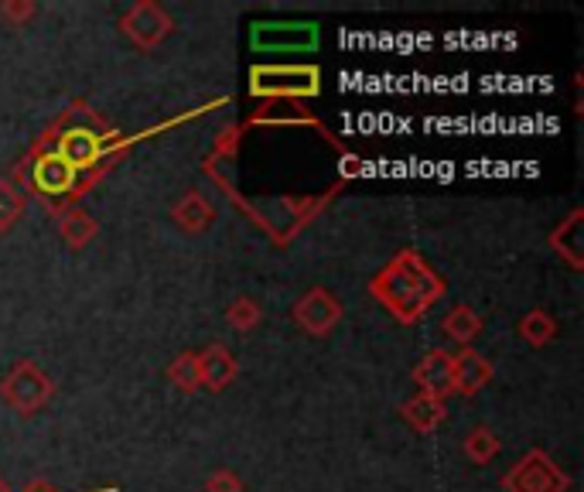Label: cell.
I'll use <instances>...</instances> for the list:
<instances>
[{
    "label": "cell",
    "instance_id": "6da1fadb",
    "mask_svg": "<svg viewBox=\"0 0 584 492\" xmlns=\"http://www.w3.org/2000/svg\"><path fill=\"white\" fill-rule=\"evenodd\" d=\"M441 281L427 267V260L414 250H403L386 271L373 281V294L386 304V311L400 322H417L424 311L441 298Z\"/></svg>",
    "mask_w": 584,
    "mask_h": 492
},
{
    "label": "cell",
    "instance_id": "7a4b0ae2",
    "mask_svg": "<svg viewBox=\"0 0 584 492\" xmlns=\"http://www.w3.org/2000/svg\"><path fill=\"white\" fill-rule=\"evenodd\" d=\"M250 79L253 97H314L322 89V76L311 66H260Z\"/></svg>",
    "mask_w": 584,
    "mask_h": 492
},
{
    "label": "cell",
    "instance_id": "3957f363",
    "mask_svg": "<svg viewBox=\"0 0 584 492\" xmlns=\"http://www.w3.org/2000/svg\"><path fill=\"white\" fill-rule=\"evenodd\" d=\"M52 393H56V383L49 380V373L38 370V367L28 363V360L18 363L14 373L4 380V386H0V396H4L18 414H34V411H41V408L52 400Z\"/></svg>",
    "mask_w": 584,
    "mask_h": 492
},
{
    "label": "cell",
    "instance_id": "277c9868",
    "mask_svg": "<svg viewBox=\"0 0 584 492\" xmlns=\"http://www.w3.org/2000/svg\"><path fill=\"white\" fill-rule=\"evenodd\" d=\"M503 485L510 492H567L571 475L561 472L544 452H530L506 472Z\"/></svg>",
    "mask_w": 584,
    "mask_h": 492
},
{
    "label": "cell",
    "instance_id": "5b68a950",
    "mask_svg": "<svg viewBox=\"0 0 584 492\" xmlns=\"http://www.w3.org/2000/svg\"><path fill=\"white\" fill-rule=\"evenodd\" d=\"M342 319V304L332 291L325 288H311L298 304H294V322L308 335H329Z\"/></svg>",
    "mask_w": 584,
    "mask_h": 492
},
{
    "label": "cell",
    "instance_id": "8992f818",
    "mask_svg": "<svg viewBox=\"0 0 584 492\" xmlns=\"http://www.w3.org/2000/svg\"><path fill=\"white\" fill-rule=\"evenodd\" d=\"M120 24H123L127 38H130L133 44H141V49H154V44H161V41L168 38V31L174 28L171 18H168L158 4H151V0H141V4H133V8L123 14Z\"/></svg>",
    "mask_w": 584,
    "mask_h": 492
},
{
    "label": "cell",
    "instance_id": "52a82bcc",
    "mask_svg": "<svg viewBox=\"0 0 584 492\" xmlns=\"http://www.w3.org/2000/svg\"><path fill=\"white\" fill-rule=\"evenodd\" d=\"M414 380H417L424 396L444 400L447 393H452V352L431 349L421 360V367L414 370Z\"/></svg>",
    "mask_w": 584,
    "mask_h": 492
},
{
    "label": "cell",
    "instance_id": "ba28073f",
    "mask_svg": "<svg viewBox=\"0 0 584 492\" xmlns=\"http://www.w3.org/2000/svg\"><path fill=\"white\" fill-rule=\"evenodd\" d=\"M199 370H202V386H209L212 393L226 390L236 376H240V363L236 355L226 349V345H209L202 355H199Z\"/></svg>",
    "mask_w": 584,
    "mask_h": 492
},
{
    "label": "cell",
    "instance_id": "9c48e42d",
    "mask_svg": "<svg viewBox=\"0 0 584 492\" xmlns=\"http://www.w3.org/2000/svg\"><path fill=\"white\" fill-rule=\"evenodd\" d=\"M489 380H492V367H489L485 355H479L475 349H462V352L452 355V390L472 396Z\"/></svg>",
    "mask_w": 584,
    "mask_h": 492
},
{
    "label": "cell",
    "instance_id": "30bf717a",
    "mask_svg": "<svg viewBox=\"0 0 584 492\" xmlns=\"http://www.w3.org/2000/svg\"><path fill=\"white\" fill-rule=\"evenodd\" d=\"M253 44L260 49H308L314 44V28L308 24H260L253 31Z\"/></svg>",
    "mask_w": 584,
    "mask_h": 492
},
{
    "label": "cell",
    "instance_id": "8fae6325",
    "mask_svg": "<svg viewBox=\"0 0 584 492\" xmlns=\"http://www.w3.org/2000/svg\"><path fill=\"white\" fill-rule=\"evenodd\" d=\"M403 418H407V424L417 428V431H434L444 421V400L417 393L414 400L403 404Z\"/></svg>",
    "mask_w": 584,
    "mask_h": 492
},
{
    "label": "cell",
    "instance_id": "7c38bea8",
    "mask_svg": "<svg viewBox=\"0 0 584 492\" xmlns=\"http://www.w3.org/2000/svg\"><path fill=\"white\" fill-rule=\"evenodd\" d=\"M212 219H215V212H212V205H209L199 192H189L182 202L174 205V222H178L182 230H189V233L205 230Z\"/></svg>",
    "mask_w": 584,
    "mask_h": 492
},
{
    "label": "cell",
    "instance_id": "4fadbf2b",
    "mask_svg": "<svg viewBox=\"0 0 584 492\" xmlns=\"http://www.w3.org/2000/svg\"><path fill=\"white\" fill-rule=\"evenodd\" d=\"M441 329H444L447 339H455V342L469 345V342L482 332V319L475 315V311H472L469 304H459V308H452V311L444 315Z\"/></svg>",
    "mask_w": 584,
    "mask_h": 492
},
{
    "label": "cell",
    "instance_id": "5bb4252c",
    "mask_svg": "<svg viewBox=\"0 0 584 492\" xmlns=\"http://www.w3.org/2000/svg\"><path fill=\"white\" fill-rule=\"evenodd\" d=\"M59 233H62V240H66L72 250H79V247H85L89 240L97 237V222H93V215H89V212L72 209L69 215H62V222H59Z\"/></svg>",
    "mask_w": 584,
    "mask_h": 492
},
{
    "label": "cell",
    "instance_id": "9a60e30c",
    "mask_svg": "<svg viewBox=\"0 0 584 492\" xmlns=\"http://www.w3.org/2000/svg\"><path fill=\"white\" fill-rule=\"evenodd\" d=\"M168 380L182 390V393H195L202 386V370H199V352H182L174 355V363L168 367Z\"/></svg>",
    "mask_w": 584,
    "mask_h": 492
},
{
    "label": "cell",
    "instance_id": "2e32d148",
    "mask_svg": "<svg viewBox=\"0 0 584 492\" xmlns=\"http://www.w3.org/2000/svg\"><path fill=\"white\" fill-rule=\"evenodd\" d=\"M496 452H500V438L492 434L489 428H472V431H469V438H465V455H469L475 465L492 462V459H496Z\"/></svg>",
    "mask_w": 584,
    "mask_h": 492
},
{
    "label": "cell",
    "instance_id": "e0dca14e",
    "mask_svg": "<svg viewBox=\"0 0 584 492\" xmlns=\"http://www.w3.org/2000/svg\"><path fill=\"white\" fill-rule=\"evenodd\" d=\"M520 335L530 342V345H547L554 335H557V325L551 315H544V311H530V315L520 322Z\"/></svg>",
    "mask_w": 584,
    "mask_h": 492
},
{
    "label": "cell",
    "instance_id": "ac0fdd59",
    "mask_svg": "<svg viewBox=\"0 0 584 492\" xmlns=\"http://www.w3.org/2000/svg\"><path fill=\"white\" fill-rule=\"evenodd\" d=\"M554 247L577 267L581 263V253H577V247H581V212H574L564 227L554 233Z\"/></svg>",
    "mask_w": 584,
    "mask_h": 492
},
{
    "label": "cell",
    "instance_id": "d6986e66",
    "mask_svg": "<svg viewBox=\"0 0 584 492\" xmlns=\"http://www.w3.org/2000/svg\"><path fill=\"white\" fill-rule=\"evenodd\" d=\"M226 319H230V325L236 329V332H250V329H256L260 325V304L256 301H250V298H236L230 308H226Z\"/></svg>",
    "mask_w": 584,
    "mask_h": 492
},
{
    "label": "cell",
    "instance_id": "ffe728a7",
    "mask_svg": "<svg viewBox=\"0 0 584 492\" xmlns=\"http://www.w3.org/2000/svg\"><path fill=\"white\" fill-rule=\"evenodd\" d=\"M205 492H243V485H240V479L230 469H222V472L205 479Z\"/></svg>",
    "mask_w": 584,
    "mask_h": 492
},
{
    "label": "cell",
    "instance_id": "44dd1931",
    "mask_svg": "<svg viewBox=\"0 0 584 492\" xmlns=\"http://www.w3.org/2000/svg\"><path fill=\"white\" fill-rule=\"evenodd\" d=\"M0 11H4V18H31V14H34L31 4H4Z\"/></svg>",
    "mask_w": 584,
    "mask_h": 492
},
{
    "label": "cell",
    "instance_id": "7402d4cb",
    "mask_svg": "<svg viewBox=\"0 0 584 492\" xmlns=\"http://www.w3.org/2000/svg\"><path fill=\"white\" fill-rule=\"evenodd\" d=\"M14 212H18V205H14V202H8L4 189H0V222H8V219H14Z\"/></svg>",
    "mask_w": 584,
    "mask_h": 492
},
{
    "label": "cell",
    "instance_id": "603a6c76",
    "mask_svg": "<svg viewBox=\"0 0 584 492\" xmlns=\"http://www.w3.org/2000/svg\"><path fill=\"white\" fill-rule=\"evenodd\" d=\"M28 492H52V489H49V485H31Z\"/></svg>",
    "mask_w": 584,
    "mask_h": 492
}]
</instances>
